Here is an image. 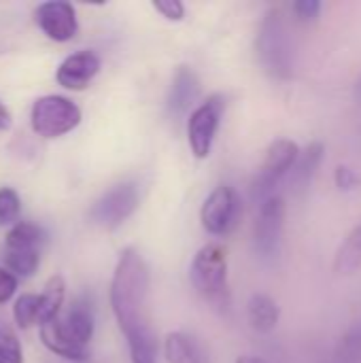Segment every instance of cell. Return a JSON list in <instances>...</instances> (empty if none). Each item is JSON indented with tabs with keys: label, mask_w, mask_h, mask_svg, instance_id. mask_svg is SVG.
<instances>
[{
	"label": "cell",
	"mask_w": 361,
	"mask_h": 363,
	"mask_svg": "<svg viewBox=\"0 0 361 363\" xmlns=\"http://www.w3.org/2000/svg\"><path fill=\"white\" fill-rule=\"evenodd\" d=\"M149 285H151V277L143 255L132 247L123 249L117 268L113 272L109 298H111L115 321L126 338L151 328L147 317Z\"/></svg>",
	"instance_id": "obj_1"
},
{
	"label": "cell",
	"mask_w": 361,
	"mask_h": 363,
	"mask_svg": "<svg viewBox=\"0 0 361 363\" xmlns=\"http://www.w3.org/2000/svg\"><path fill=\"white\" fill-rule=\"evenodd\" d=\"M96 317L94 306L87 298H79L70 304L66 315L57 317L55 321L40 325V342L55 355L68 362H87L89 357V340L94 336Z\"/></svg>",
	"instance_id": "obj_2"
},
{
	"label": "cell",
	"mask_w": 361,
	"mask_h": 363,
	"mask_svg": "<svg viewBox=\"0 0 361 363\" xmlns=\"http://www.w3.org/2000/svg\"><path fill=\"white\" fill-rule=\"evenodd\" d=\"M189 279L196 289V294L213 306L217 313H228L232 306V291L228 283V251L219 242L204 245L191 266H189Z\"/></svg>",
	"instance_id": "obj_3"
},
{
	"label": "cell",
	"mask_w": 361,
	"mask_h": 363,
	"mask_svg": "<svg viewBox=\"0 0 361 363\" xmlns=\"http://www.w3.org/2000/svg\"><path fill=\"white\" fill-rule=\"evenodd\" d=\"M255 51L262 68L277 81H287L294 74V43L281 11L270 9L257 30Z\"/></svg>",
	"instance_id": "obj_4"
},
{
	"label": "cell",
	"mask_w": 361,
	"mask_h": 363,
	"mask_svg": "<svg viewBox=\"0 0 361 363\" xmlns=\"http://www.w3.org/2000/svg\"><path fill=\"white\" fill-rule=\"evenodd\" d=\"M45 230L32 221H17L4 240V266L15 277H34L40 264Z\"/></svg>",
	"instance_id": "obj_5"
},
{
	"label": "cell",
	"mask_w": 361,
	"mask_h": 363,
	"mask_svg": "<svg viewBox=\"0 0 361 363\" xmlns=\"http://www.w3.org/2000/svg\"><path fill=\"white\" fill-rule=\"evenodd\" d=\"M32 130L43 138H60L81 123V108L64 96H40L30 113Z\"/></svg>",
	"instance_id": "obj_6"
},
{
	"label": "cell",
	"mask_w": 361,
	"mask_h": 363,
	"mask_svg": "<svg viewBox=\"0 0 361 363\" xmlns=\"http://www.w3.org/2000/svg\"><path fill=\"white\" fill-rule=\"evenodd\" d=\"M298 157H300V149H298L296 143H291L287 138L274 140L268 147L264 164H262L260 172L255 174V179L251 183V198L257 204H262L268 198H272L277 185L291 172V168L296 166Z\"/></svg>",
	"instance_id": "obj_7"
},
{
	"label": "cell",
	"mask_w": 361,
	"mask_h": 363,
	"mask_svg": "<svg viewBox=\"0 0 361 363\" xmlns=\"http://www.w3.org/2000/svg\"><path fill=\"white\" fill-rule=\"evenodd\" d=\"M140 204L138 185L132 181L113 185L106 194H102L89 211V221L102 230H117L126 223Z\"/></svg>",
	"instance_id": "obj_8"
},
{
	"label": "cell",
	"mask_w": 361,
	"mask_h": 363,
	"mask_svg": "<svg viewBox=\"0 0 361 363\" xmlns=\"http://www.w3.org/2000/svg\"><path fill=\"white\" fill-rule=\"evenodd\" d=\"M226 111V96L213 94L204 102H200L187 121V140L191 147V153L198 160H206L211 155L217 130L221 125V117Z\"/></svg>",
	"instance_id": "obj_9"
},
{
	"label": "cell",
	"mask_w": 361,
	"mask_h": 363,
	"mask_svg": "<svg viewBox=\"0 0 361 363\" xmlns=\"http://www.w3.org/2000/svg\"><path fill=\"white\" fill-rule=\"evenodd\" d=\"M240 213H243V206H240L238 194L232 187L221 185V187L213 189L209 194V198L204 200V204L200 208V221L209 234L228 236L238 225Z\"/></svg>",
	"instance_id": "obj_10"
},
{
	"label": "cell",
	"mask_w": 361,
	"mask_h": 363,
	"mask_svg": "<svg viewBox=\"0 0 361 363\" xmlns=\"http://www.w3.org/2000/svg\"><path fill=\"white\" fill-rule=\"evenodd\" d=\"M285 228V200L272 196L260 204V213L253 228V245L262 257H274L279 253Z\"/></svg>",
	"instance_id": "obj_11"
},
{
	"label": "cell",
	"mask_w": 361,
	"mask_h": 363,
	"mask_svg": "<svg viewBox=\"0 0 361 363\" xmlns=\"http://www.w3.org/2000/svg\"><path fill=\"white\" fill-rule=\"evenodd\" d=\"M34 21L40 28V32L55 43H66L74 38L79 30L77 11L70 2H64V0L38 4L34 9Z\"/></svg>",
	"instance_id": "obj_12"
},
{
	"label": "cell",
	"mask_w": 361,
	"mask_h": 363,
	"mask_svg": "<svg viewBox=\"0 0 361 363\" xmlns=\"http://www.w3.org/2000/svg\"><path fill=\"white\" fill-rule=\"evenodd\" d=\"M100 72V57L85 49V51H77L72 55H68L55 70V81L70 91H81L85 89L91 79Z\"/></svg>",
	"instance_id": "obj_13"
},
{
	"label": "cell",
	"mask_w": 361,
	"mask_h": 363,
	"mask_svg": "<svg viewBox=\"0 0 361 363\" xmlns=\"http://www.w3.org/2000/svg\"><path fill=\"white\" fill-rule=\"evenodd\" d=\"M198 96H200V79H198V74L189 66H179L174 77H172L168 100H166L168 115L174 117V119L183 117L194 106Z\"/></svg>",
	"instance_id": "obj_14"
},
{
	"label": "cell",
	"mask_w": 361,
	"mask_h": 363,
	"mask_svg": "<svg viewBox=\"0 0 361 363\" xmlns=\"http://www.w3.org/2000/svg\"><path fill=\"white\" fill-rule=\"evenodd\" d=\"M323 157H326V147H323V143H319V140L311 143L304 151H300V157H298L296 166H294L291 172H289V187H291L294 191H304V189H309V185H311L315 172L319 170Z\"/></svg>",
	"instance_id": "obj_15"
},
{
	"label": "cell",
	"mask_w": 361,
	"mask_h": 363,
	"mask_svg": "<svg viewBox=\"0 0 361 363\" xmlns=\"http://www.w3.org/2000/svg\"><path fill=\"white\" fill-rule=\"evenodd\" d=\"M279 304L266 294H253L247 304V319L251 328L260 334H270L279 325Z\"/></svg>",
	"instance_id": "obj_16"
},
{
	"label": "cell",
	"mask_w": 361,
	"mask_h": 363,
	"mask_svg": "<svg viewBox=\"0 0 361 363\" xmlns=\"http://www.w3.org/2000/svg\"><path fill=\"white\" fill-rule=\"evenodd\" d=\"M64 294H66V283L62 277H51L43 289L40 296V315H38V328L55 321L62 313L64 306Z\"/></svg>",
	"instance_id": "obj_17"
},
{
	"label": "cell",
	"mask_w": 361,
	"mask_h": 363,
	"mask_svg": "<svg viewBox=\"0 0 361 363\" xmlns=\"http://www.w3.org/2000/svg\"><path fill=\"white\" fill-rule=\"evenodd\" d=\"M361 268V223L351 230V234L340 245L334 257V270L338 274H353Z\"/></svg>",
	"instance_id": "obj_18"
},
{
	"label": "cell",
	"mask_w": 361,
	"mask_h": 363,
	"mask_svg": "<svg viewBox=\"0 0 361 363\" xmlns=\"http://www.w3.org/2000/svg\"><path fill=\"white\" fill-rule=\"evenodd\" d=\"M164 355L168 363H202L196 342L183 332H172L164 340Z\"/></svg>",
	"instance_id": "obj_19"
},
{
	"label": "cell",
	"mask_w": 361,
	"mask_h": 363,
	"mask_svg": "<svg viewBox=\"0 0 361 363\" xmlns=\"http://www.w3.org/2000/svg\"><path fill=\"white\" fill-rule=\"evenodd\" d=\"M128 340V349H130V362L132 363H157V342H155V336L149 330H143V332H136L132 336L126 338Z\"/></svg>",
	"instance_id": "obj_20"
},
{
	"label": "cell",
	"mask_w": 361,
	"mask_h": 363,
	"mask_svg": "<svg viewBox=\"0 0 361 363\" xmlns=\"http://www.w3.org/2000/svg\"><path fill=\"white\" fill-rule=\"evenodd\" d=\"M38 315H40V296L36 294H23L15 300L13 304V319L19 330H28L34 323L38 325Z\"/></svg>",
	"instance_id": "obj_21"
},
{
	"label": "cell",
	"mask_w": 361,
	"mask_h": 363,
	"mask_svg": "<svg viewBox=\"0 0 361 363\" xmlns=\"http://www.w3.org/2000/svg\"><path fill=\"white\" fill-rule=\"evenodd\" d=\"M336 362L361 363V323L349 328L336 345Z\"/></svg>",
	"instance_id": "obj_22"
},
{
	"label": "cell",
	"mask_w": 361,
	"mask_h": 363,
	"mask_svg": "<svg viewBox=\"0 0 361 363\" xmlns=\"http://www.w3.org/2000/svg\"><path fill=\"white\" fill-rule=\"evenodd\" d=\"M21 213V200L15 189L11 187H0V228L4 225H15L17 217Z\"/></svg>",
	"instance_id": "obj_23"
},
{
	"label": "cell",
	"mask_w": 361,
	"mask_h": 363,
	"mask_svg": "<svg viewBox=\"0 0 361 363\" xmlns=\"http://www.w3.org/2000/svg\"><path fill=\"white\" fill-rule=\"evenodd\" d=\"M0 359L4 363H23V351L17 336L0 323Z\"/></svg>",
	"instance_id": "obj_24"
},
{
	"label": "cell",
	"mask_w": 361,
	"mask_h": 363,
	"mask_svg": "<svg viewBox=\"0 0 361 363\" xmlns=\"http://www.w3.org/2000/svg\"><path fill=\"white\" fill-rule=\"evenodd\" d=\"M153 9L170 21H181L185 17V4L181 0H155Z\"/></svg>",
	"instance_id": "obj_25"
},
{
	"label": "cell",
	"mask_w": 361,
	"mask_h": 363,
	"mask_svg": "<svg viewBox=\"0 0 361 363\" xmlns=\"http://www.w3.org/2000/svg\"><path fill=\"white\" fill-rule=\"evenodd\" d=\"M291 9L300 21H315L321 13V2L319 0H298V2H294Z\"/></svg>",
	"instance_id": "obj_26"
},
{
	"label": "cell",
	"mask_w": 361,
	"mask_h": 363,
	"mask_svg": "<svg viewBox=\"0 0 361 363\" xmlns=\"http://www.w3.org/2000/svg\"><path fill=\"white\" fill-rule=\"evenodd\" d=\"M334 181H336V187L343 189V191H351L360 185V177L353 168L349 166H338L336 172H334Z\"/></svg>",
	"instance_id": "obj_27"
},
{
	"label": "cell",
	"mask_w": 361,
	"mask_h": 363,
	"mask_svg": "<svg viewBox=\"0 0 361 363\" xmlns=\"http://www.w3.org/2000/svg\"><path fill=\"white\" fill-rule=\"evenodd\" d=\"M17 291V277L6 270V268H0V304H6Z\"/></svg>",
	"instance_id": "obj_28"
},
{
	"label": "cell",
	"mask_w": 361,
	"mask_h": 363,
	"mask_svg": "<svg viewBox=\"0 0 361 363\" xmlns=\"http://www.w3.org/2000/svg\"><path fill=\"white\" fill-rule=\"evenodd\" d=\"M13 125V117L9 113V108L0 102V132H6Z\"/></svg>",
	"instance_id": "obj_29"
},
{
	"label": "cell",
	"mask_w": 361,
	"mask_h": 363,
	"mask_svg": "<svg viewBox=\"0 0 361 363\" xmlns=\"http://www.w3.org/2000/svg\"><path fill=\"white\" fill-rule=\"evenodd\" d=\"M236 363H268V362H264L262 357H251V355H245V357H238V359H236Z\"/></svg>",
	"instance_id": "obj_30"
},
{
	"label": "cell",
	"mask_w": 361,
	"mask_h": 363,
	"mask_svg": "<svg viewBox=\"0 0 361 363\" xmlns=\"http://www.w3.org/2000/svg\"><path fill=\"white\" fill-rule=\"evenodd\" d=\"M355 98L361 102V77L357 79V83H355Z\"/></svg>",
	"instance_id": "obj_31"
},
{
	"label": "cell",
	"mask_w": 361,
	"mask_h": 363,
	"mask_svg": "<svg viewBox=\"0 0 361 363\" xmlns=\"http://www.w3.org/2000/svg\"><path fill=\"white\" fill-rule=\"evenodd\" d=\"M0 363H4V362H2V359H0Z\"/></svg>",
	"instance_id": "obj_32"
}]
</instances>
